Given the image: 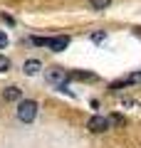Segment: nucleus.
Returning a JSON list of instances; mask_svg holds the SVG:
<instances>
[{
	"label": "nucleus",
	"mask_w": 141,
	"mask_h": 148,
	"mask_svg": "<svg viewBox=\"0 0 141 148\" xmlns=\"http://www.w3.org/2000/svg\"><path fill=\"white\" fill-rule=\"evenodd\" d=\"M35 116H37V101H32V99L22 101L20 99V104H17V119L22 123H30V121H35Z\"/></svg>",
	"instance_id": "obj_1"
},
{
	"label": "nucleus",
	"mask_w": 141,
	"mask_h": 148,
	"mask_svg": "<svg viewBox=\"0 0 141 148\" xmlns=\"http://www.w3.org/2000/svg\"><path fill=\"white\" fill-rule=\"evenodd\" d=\"M89 5H92L94 10H106V8L111 5V0H89Z\"/></svg>",
	"instance_id": "obj_8"
},
{
	"label": "nucleus",
	"mask_w": 141,
	"mask_h": 148,
	"mask_svg": "<svg viewBox=\"0 0 141 148\" xmlns=\"http://www.w3.org/2000/svg\"><path fill=\"white\" fill-rule=\"evenodd\" d=\"M5 47H8V35L0 32V49H5Z\"/></svg>",
	"instance_id": "obj_14"
},
{
	"label": "nucleus",
	"mask_w": 141,
	"mask_h": 148,
	"mask_svg": "<svg viewBox=\"0 0 141 148\" xmlns=\"http://www.w3.org/2000/svg\"><path fill=\"white\" fill-rule=\"evenodd\" d=\"M3 99H5V101H20L22 99V91L17 89V86H8V89H3Z\"/></svg>",
	"instance_id": "obj_5"
},
{
	"label": "nucleus",
	"mask_w": 141,
	"mask_h": 148,
	"mask_svg": "<svg viewBox=\"0 0 141 148\" xmlns=\"http://www.w3.org/2000/svg\"><path fill=\"white\" fill-rule=\"evenodd\" d=\"M87 128L92 133H104V131H109V128H111V123H109V119H106V116H92L87 121Z\"/></svg>",
	"instance_id": "obj_3"
},
{
	"label": "nucleus",
	"mask_w": 141,
	"mask_h": 148,
	"mask_svg": "<svg viewBox=\"0 0 141 148\" xmlns=\"http://www.w3.org/2000/svg\"><path fill=\"white\" fill-rule=\"evenodd\" d=\"M45 40H47V37H32V45H37V47H45Z\"/></svg>",
	"instance_id": "obj_13"
},
{
	"label": "nucleus",
	"mask_w": 141,
	"mask_h": 148,
	"mask_svg": "<svg viewBox=\"0 0 141 148\" xmlns=\"http://www.w3.org/2000/svg\"><path fill=\"white\" fill-rule=\"evenodd\" d=\"M109 119V123H114V126H124V116L121 114H111V116H106Z\"/></svg>",
	"instance_id": "obj_9"
},
{
	"label": "nucleus",
	"mask_w": 141,
	"mask_h": 148,
	"mask_svg": "<svg viewBox=\"0 0 141 148\" xmlns=\"http://www.w3.org/2000/svg\"><path fill=\"white\" fill-rule=\"evenodd\" d=\"M45 47H50L52 52H62V49H67V47H69V37H67V35L47 37V40H45Z\"/></svg>",
	"instance_id": "obj_4"
},
{
	"label": "nucleus",
	"mask_w": 141,
	"mask_h": 148,
	"mask_svg": "<svg viewBox=\"0 0 141 148\" xmlns=\"http://www.w3.org/2000/svg\"><path fill=\"white\" fill-rule=\"evenodd\" d=\"M8 69H10V59L5 54H0V72H8Z\"/></svg>",
	"instance_id": "obj_11"
},
{
	"label": "nucleus",
	"mask_w": 141,
	"mask_h": 148,
	"mask_svg": "<svg viewBox=\"0 0 141 148\" xmlns=\"http://www.w3.org/2000/svg\"><path fill=\"white\" fill-rule=\"evenodd\" d=\"M124 82H126V84H141V72H134L129 79H124Z\"/></svg>",
	"instance_id": "obj_10"
},
{
	"label": "nucleus",
	"mask_w": 141,
	"mask_h": 148,
	"mask_svg": "<svg viewBox=\"0 0 141 148\" xmlns=\"http://www.w3.org/2000/svg\"><path fill=\"white\" fill-rule=\"evenodd\" d=\"M22 69H25V74H27V77H35V74H37V72L42 69V64L37 62V59H27V62H25V67H22Z\"/></svg>",
	"instance_id": "obj_6"
},
{
	"label": "nucleus",
	"mask_w": 141,
	"mask_h": 148,
	"mask_svg": "<svg viewBox=\"0 0 141 148\" xmlns=\"http://www.w3.org/2000/svg\"><path fill=\"white\" fill-rule=\"evenodd\" d=\"M104 40H106V32L104 30H99V32H94V35H92V42H104Z\"/></svg>",
	"instance_id": "obj_12"
},
{
	"label": "nucleus",
	"mask_w": 141,
	"mask_h": 148,
	"mask_svg": "<svg viewBox=\"0 0 141 148\" xmlns=\"http://www.w3.org/2000/svg\"><path fill=\"white\" fill-rule=\"evenodd\" d=\"M45 82L47 84L57 86V89H64V84H67V72H64L62 67H52L45 72Z\"/></svg>",
	"instance_id": "obj_2"
},
{
	"label": "nucleus",
	"mask_w": 141,
	"mask_h": 148,
	"mask_svg": "<svg viewBox=\"0 0 141 148\" xmlns=\"http://www.w3.org/2000/svg\"><path fill=\"white\" fill-rule=\"evenodd\" d=\"M67 79H79V82H94L97 79V77H94V74H89V72H72V74H67Z\"/></svg>",
	"instance_id": "obj_7"
}]
</instances>
